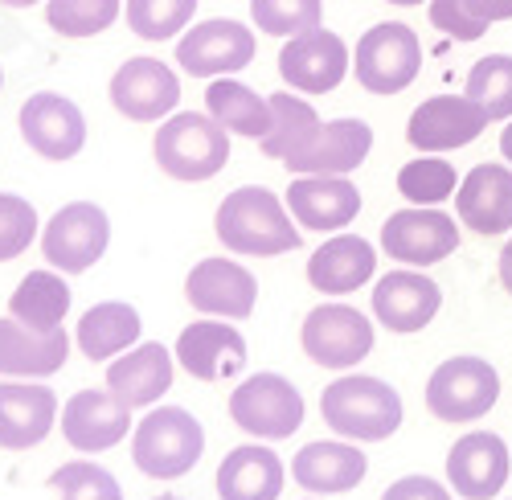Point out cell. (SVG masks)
Wrapping results in <instances>:
<instances>
[{
	"label": "cell",
	"instance_id": "7",
	"mask_svg": "<svg viewBox=\"0 0 512 500\" xmlns=\"http://www.w3.org/2000/svg\"><path fill=\"white\" fill-rule=\"evenodd\" d=\"M230 419L254 439H291L304 427V394L279 373H254L230 394Z\"/></svg>",
	"mask_w": 512,
	"mask_h": 500
},
{
	"label": "cell",
	"instance_id": "8",
	"mask_svg": "<svg viewBox=\"0 0 512 500\" xmlns=\"http://www.w3.org/2000/svg\"><path fill=\"white\" fill-rule=\"evenodd\" d=\"M111 242V222L95 201H70L41 230V255L62 275L91 271Z\"/></svg>",
	"mask_w": 512,
	"mask_h": 500
},
{
	"label": "cell",
	"instance_id": "4",
	"mask_svg": "<svg viewBox=\"0 0 512 500\" xmlns=\"http://www.w3.org/2000/svg\"><path fill=\"white\" fill-rule=\"evenodd\" d=\"M201 451H205V431L181 406L148 410L132 435V460L152 480H177L193 472Z\"/></svg>",
	"mask_w": 512,
	"mask_h": 500
},
{
	"label": "cell",
	"instance_id": "50",
	"mask_svg": "<svg viewBox=\"0 0 512 500\" xmlns=\"http://www.w3.org/2000/svg\"><path fill=\"white\" fill-rule=\"evenodd\" d=\"M308 500H316V496H308Z\"/></svg>",
	"mask_w": 512,
	"mask_h": 500
},
{
	"label": "cell",
	"instance_id": "20",
	"mask_svg": "<svg viewBox=\"0 0 512 500\" xmlns=\"http://www.w3.org/2000/svg\"><path fill=\"white\" fill-rule=\"evenodd\" d=\"M127 427H132V406L119 402L111 390H78L62 406V435L82 455L115 447L127 439Z\"/></svg>",
	"mask_w": 512,
	"mask_h": 500
},
{
	"label": "cell",
	"instance_id": "26",
	"mask_svg": "<svg viewBox=\"0 0 512 500\" xmlns=\"http://www.w3.org/2000/svg\"><path fill=\"white\" fill-rule=\"evenodd\" d=\"M173 357L160 341L132 345L107 369V390L127 406H156L164 390H173Z\"/></svg>",
	"mask_w": 512,
	"mask_h": 500
},
{
	"label": "cell",
	"instance_id": "19",
	"mask_svg": "<svg viewBox=\"0 0 512 500\" xmlns=\"http://www.w3.org/2000/svg\"><path fill=\"white\" fill-rule=\"evenodd\" d=\"M443 308V291L422 271H390L373 283V316L390 332H422Z\"/></svg>",
	"mask_w": 512,
	"mask_h": 500
},
{
	"label": "cell",
	"instance_id": "2",
	"mask_svg": "<svg viewBox=\"0 0 512 500\" xmlns=\"http://www.w3.org/2000/svg\"><path fill=\"white\" fill-rule=\"evenodd\" d=\"M320 414L324 423L349 443H381L402 427V398L394 386L381 378H365V373H349L336 378L320 394Z\"/></svg>",
	"mask_w": 512,
	"mask_h": 500
},
{
	"label": "cell",
	"instance_id": "48",
	"mask_svg": "<svg viewBox=\"0 0 512 500\" xmlns=\"http://www.w3.org/2000/svg\"><path fill=\"white\" fill-rule=\"evenodd\" d=\"M156 500H181V496H156Z\"/></svg>",
	"mask_w": 512,
	"mask_h": 500
},
{
	"label": "cell",
	"instance_id": "5",
	"mask_svg": "<svg viewBox=\"0 0 512 500\" xmlns=\"http://www.w3.org/2000/svg\"><path fill=\"white\" fill-rule=\"evenodd\" d=\"M500 398V373L484 357H447L426 382V410L439 423H480Z\"/></svg>",
	"mask_w": 512,
	"mask_h": 500
},
{
	"label": "cell",
	"instance_id": "22",
	"mask_svg": "<svg viewBox=\"0 0 512 500\" xmlns=\"http://www.w3.org/2000/svg\"><path fill=\"white\" fill-rule=\"evenodd\" d=\"M58 423V398L54 390L13 378L0 382V447L5 451H29L46 439Z\"/></svg>",
	"mask_w": 512,
	"mask_h": 500
},
{
	"label": "cell",
	"instance_id": "18",
	"mask_svg": "<svg viewBox=\"0 0 512 500\" xmlns=\"http://www.w3.org/2000/svg\"><path fill=\"white\" fill-rule=\"evenodd\" d=\"M185 296L201 316L246 320L259 300V283L234 259H201L185 279Z\"/></svg>",
	"mask_w": 512,
	"mask_h": 500
},
{
	"label": "cell",
	"instance_id": "47",
	"mask_svg": "<svg viewBox=\"0 0 512 500\" xmlns=\"http://www.w3.org/2000/svg\"><path fill=\"white\" fill-rule=\"evenodd\" d=\"M390 5H402V9H410V5H422V0H390Z\"/></svg>",
	"mask_w": 512,
	"mask_h": 500
},
{
	"label": "cell",
	"instance_id": "11",
	"mask_svg": "<svg viewBox=\"0 0 512 500\" xmlns=\"http://www.w3.org/2000/svg\"><path fill=\"white\" fill-rule=\"evenodd\" d=\"M177 62L193 78H230L254 62V33L226 17L201 21L177 41Z\"/></svg>",
	"mask_w": 512,
	"mask_h": 500
},
{
	"label": "cell",
	"instance_id": "49",
	"mask_svg": "<svg viewBox=\"0 0 512 500\" xmlns=\"http://www.w3.org/2000/svg\"><path fill=\"white\" fill-rule=\"evenodd\" d=\"M0 87H5V74H0Z\"/></svg>",
	"mask_w": 512,
	"mask_h": 500
},
{
	"label": "cell",
	"instance_id": "36",
	"mask_svg": "<svg viewBox=\"0 0 512 500\" xmlns=\"http://www.w3.org/2000/svg\"><path fill=\"white\" fill-rule=\"evenodd\" d=\"M197 0H127V29L144 41H168L189 29Z\"/></svg>",
	"mask_w": 512,
	"mask_h": 500
},
{
	"label": "cell",
	"instance_id": "10",
	"mask_svg": "<svg viewBox=\"0 0 512 500\" xmlns=\"http://www.w3.org/2000/svg\"><path fill=\"white\" fill-rule=\"evenodd\" d=\"M304 353L324 369H353L373 353V324L349 304H320L300 328Z\"/></svg>",
	"mask_w": 512,
	"mask_h": 500
},
{
	"label": "cell",
	"instance_id": "45",
	"mask_svg": "<svg viewBox=\"0 0 512 500\" xmlns=\"http://www.w3.org/2000/svg\"><path fill=\"white\" fill-rule=\"evenodd\" d=\"M500 152H504V160L512 164V119H508V128L500 132Z\"/></svg>",
	"mask_w": 512,
	"mask_h": 500
},
{
	"label": "cell",
	"instance_id": "9",
	"mask_svg": "<svg viewBox=\"0 0 512 500\" xmlns=\"http://www.w3.org/2000/svg\"><path fill=\"white\" fill-rule=\"evenodd\" d=\"M381 250L406 267H435L459 250V226L435 205H410L381 222Z\"/></svg>",
	"mask_w": 512,
	"mask_h": 500
},
{
	"label": "cell",
	"instance_id": "21",
	"mask_svg": "<svg viewBox=\"0 0 512 500\" xmlns=\"http://www.w3.org/2000/svg\"><path fill=\"white\" fill-rule=\"evenodd\" d=\"M455 214L484 238L512 230V164H476L455 189Z\"/></svg>",
	"mask_w": 512,
	"mask_h": 500
},
{
	"label": "cell",
	"instance_id": "24",
	"mask_svg": "<svg viewBox=\"0 0 512 500\" xmlns=\"http://www.w3.org/2000/svg\"><path fill=\"white\" fill-rule=\"evenodd\" d=\"M287 210L304 230L332 234L361 214V193L349 177H295L287 189Z\"/></svg>",
	"mask_w": 512,
	"mask_h": 500
},
{
	"label": "cell",
	"instance_id": "37",
	"mask_svg": "<svg viewBox=\"0 0 512 500\" xmlns=\"http://www.w3.org/2000/svg\"><path fill=\"white\" fill-rule=\"evenodd\" d=\"M123 0H50L46 21L62 37H95L115 25Z\"/></svg>",
	"mask_w": 512,
	"mask_h": 500
},
{
	"label": "cell",
	"instance_id": "32",
	"mask_svg": "<svg viewBox=\"0 0 512 500\" xmlns=\"http://www.w3.org/2000/svg\"><path fill=\"white\" fill-rule=\"evenodd\" d=\"M9 312L21 324L41 328V332L62 328V320L70 312V287L58 271H29L9 296Z\"/></svg>",
	"mask_w": 512,
	"mask_h": 500
},
{
	"label": "cell",
	"instance_id": "30",
	"mask_svg": "<svg viewBox=\"0 0 512 500\" xmlns=\"http://www.w3.org/2000/svg\"><path fill=\"white\" fill-rule=\"evenodd\" d=\"M140 312L123 300H107V304H95L82 312L78 320V349L82 357L91 361H107V357H119L127 353L136 341H140Z\"/></svg>",
	"mask_w": 512,
	"mask_h": 500
},
{
	"label": "cell",
	"instance_id": "27",
	"mask_svg": "<svg viewBox=\"0 0 512 500\" xmlns=\"http://www.w3.org/2000/svg\"><path fill=\"white\" fill-rule=\"evenodd\" d=\"M369 460L357 443H308L291 464V476L300 488H308L312 496H332V492H349L365 480Z\"/></svg>",
	"mask_w": 512,
	"mask_h": 500
},
{
	"label": "cell",
	"instance_id": "33",
	"mask_svg": "<svg viewBox=\"0 0 512 500\" xmlns=\"http://www.w3.org/2000/svg\"><path fill=\"white\" fill-rule=\"evenodd\" d=\"M316 132H320V115L308 99L291 95V91L271 95V132L259 140L267 156H275V160L300 156L316 140Z\"/></svg>",
	"mask_w": 512,
	"mask_h": 500
},
{
	"label": "cell",
	"instance_id": "25",
	"mask_svg": "<svg viewBox=\"0 0 512 500\" xmlns=\"http://www.w3.org/2000/svg\"><path fill=\"white\" fill-rule=\"evenodd\" d=\"M70 357V337L62 328H29L17 316L0 320V378H50Z\"/></svg>",
	"mask_w": 512,
	"mask_h": 500
},
{
	"label": "cell",
	"instance_id": "14",
	"mask_svg": "<svg viewBox=\"0 0 512 500\" xmlns=\"http://www.w3.org/2000/svg\"><path fill=\"white\" fill-rule=\"evenodd\" d=\"M21 136L41 160H74L87 144V119L82 111L54 91H37L21 103Z\"/></svg>",
	"mask_w": 512,
	"mask_h": 500
},
{
	"label": "cell",
	"instance_id": "12",
	"mask_svg": "<svg viewBox=\"0 0 512 500\" xmlns=\"http://www.w3.org/2000/svg\"><path fill=\"white\" fill-rule=\"evenodd\" d=\"M488 111L467 99V95H435L414 107L410 123H406V140L418 152H451V148H467L472 140H480V132L488 128Z\"/></svg>",
	"mask_w": 512,
	"mask_h": 500
},
{
	"label": "cell",
	"instance_id": "42",
	"mask_svg": "<svg viewBox=\"0 0 512 500\" xmlns=\"http://www.w3.org/2000/svg\"><path fill=\"white\" fill-rule=\"evenodd\" d=\"M381 500H455V496H451V488H443L431 476H402L381 492Z\"/></svg>",
	"mask_w": 512,
	"mask_h": 500
},
{
	"label": "cell",
	"instance_id": "17",
	"mask_svg": "<svg viewBox=\"0 0 512 500\" xmlns=\"http://www.w3.org/2000/svg\"><path fill=\"white\" fill-rule=\"evenodd\" d=\"M369 148H373V128L365 119H332V123H320L316 140L300 156H291L283 164L295 177H349L365 164Z\"/></svg>",
	"mask_w": 512,
	"mask_h": 500
},
{
	"label": "cell",
	"instance_id": "31",
	"mask_svg": "<svg viewBox=\"0 0 512 500\" xmlns=\"http://www.w3.org/2000/svg\"><path fill=\"white\" fill-rule=\"evenodd\" d=\"M205 111L218 119L230 136L263 140L271 132V99L250 91L238 78H213L205 91Z\"/></svg>",
	"mask_w": 512,
	"mask_h": 500
},
{
	"label": "cell",
	"instance_id": "23",
	"mask_svg": "<svg viewBox=\"0 0 512 500\" xmlns=\"http://www.w3.org/2000/svg\"><path fill=\"white\" fill-rule=\"evenodd\" d=\"M177 361L185 365L189 378L197 382H222L234 378L246 365V341L234 324H218V320H197L177 337Z\"/></svg>",
	"mask_w": 512,
	"mask_h": 500
},
{
	"label": "cell",
	"instance_id": "40",
	"mask_svg": "<svg viewBox=\"0 0 512 500\" xmlns=\"http://www.w3.org/2000/svg\"><path fill=\"white\" fill-rule=\"evenodd\" d=\"M37 210L17 197V193H0V263H9L17 255H25L29 242L37 238Z\"/></svg>",
	"mask_w": 512,
	"mask_h": 500
},
{
	"label": "cell",
	"instance_id": "35",
	"mask_svg": "<svg viewBox=\"0 0 512 500\" xmlns=\"http://www.w3.org/2000/svg\"><path fill=\"white\" fill-rule=\"evenodd\" d=\"M467 99H476L488 119H512V54H488L467 70Z\"/></svg>",
	"mask_w": 512,
	"mask_h": 500
},
{
	"label": "cell",
	"instance_id": "3",
	"mask_svg": "<svg viewBox=\"0 0 512 500\" xmlns=\"http://www.w3.org/2000/svg\"><path fill=\"white\" fill-rule=\"evenodd\" d=\"M152 152L168 177L209 181V177H218L230 160V132L209 111L205 115L201 111H177L156 128Z\"/></svg>",
	"mask_w": 512,
	"mask_h": 500
},
{
	"label": "cell",
	"instance_id": "44",
	"mask_svg": "<svg viewBox=\"0 0 512 500\" xmlns=\"http://www.w3.org/2000/svg\"><path fill=\"white\" fill-rule=\"evenodd\" d=\"M500 283H504V291L512 296V238H508V246L500 250Z\"/></svg>",
	"mask_w": 512,
	"mask_h": 500
},
{
	"label": "cell",
	"instance_id": "46",
	"mask_svg": "<svg viewBox=\"0 0 512 500\" xmlns=\"http://www.w3.org/2000/svg\"><path fill=\"white\" fill-rule=\"evenodd\" d=\"M0 5H9V9H33V5H41V0H0Z\"/></svg>",
	"mask_w": 512,
	"mask_h": 500
},
{
	"label": "cell",
	"instance_id": "29",
	"mask_svg": "<svg viewBox=\"0 0 512 500\" xmlns=\"http://www.w3.org/2000/svg\"><path fill=\"white\" fill-rule=\"evenodd\" d=\"M283 464L263 443H242L218 464V496L222 500H279Z\"/></svg>",
	"mask_w": 512,
	"mask_h": 500
},
{
	"label": "cell",
	"instance_id": "28",
	"mask_svg": "<svg viewBox=\"0 0 512 500\" xmlns=\"http://www.w3.org/2000/svg\"><path fill=\"white\" fill-rule=\"evenodd\" d=\"M377 271V250L361 234H336L308 259V283L324 296H349Z\"/></svg>",
	"mask_w": 512,
	"mask_h": 500
},
{
	"label": "cell",
	"instance_id": "15",
	"mask_svg": "<svg viewBox=\"0 0 512 500\" xmlns=\"http://www.w3.org/2000/svg\"><path fill=\"white\" fill-rule=\"evenodd\" d=\"M181 82L160 58H127L111 78V103L119 115L136 123H160L173 115Z\"/></svg>",
	"mask_w": 512,
	"mask_h": 500
},
{
	"label": "cell",
	"instance_id": "13",
	"mask_svg": "<svg viewBox=\"0 0 512 500\" xmlns=\"http://www.w3.org/2000/svg\"><path fill=\"white\" fill-rule=\"evenodd\" d=\"M349 46L328 29H308L300 37H287L279 50V74L291 91L300 95H324L336 91L349 74Z\"/></svg>",
	"mask_w": 512,
	"mask_h": 500
},
{
	"label": "cell",
	"instance_id": "39",
	"mask_svg": "<svg viewBox=\"0 0 512 500\" xmlns=\"http://www.w3.org/2000/svg\"><path fill=\"white\" fill-rule=\"evenodd\" d=\"M50 488H58V500H123L119 480L91 460H70L50 476Z\"/></svg>",
	"mask_w": 512,
	"mask_h": 500
},
{
	"label": "cell",
	"instance_id": "41",
	"mask_svg": "<svg viewBox=\"0 0 512 500\" xmlns=\"http://www.w3.org/2000/svg\"><path fill=\"white\" fill-rule=\"evenodd\" d=\"M431 25L451 41H480L488 33V21L467 9V0H431Z\"/></svg>",
	"mask_w": 512,
	"mask_h": 500
},
{
	"label": "cell",
	"instance_id": "16",
	"mask_svg": "<svg viewBox=\"0 0 512 500\" xmlns=\"http://www.w3.org/2000/svg\"><path fill=\"white\" fill-rule=\"evenodd\" d=\"M512 451L492 431H467L447 451V480L463 500H492L508 484Z\"/></svg>",
	"mask_w": 512,
	"mask_h": 500
},
{
	"label": "cell",
	"instance_id": "6",
	"mask_svg": "<svg viewBox=\"0 0 512 500\" xmlns=\"http://www.w3.org/2000/svg\"><path fill=\"white\" fill-rule=\"evenodd\" d=\"M357 82L369 95H398L422 70V41L402 21H381L357 41Z\"/></svg>",
	"mask_w": 512,
	"mask_h": 500
},
{
	"label": "cell",
	"instance_id": "43",
	"mask_svg": "<svg viewBox=\"0 0 512 500\" xmlns=\"http://www.w3.org/2000/svg\"><path fill=\"white\" fill-rule=\"evenodd\" d=\"M467 9H472L480 21H488V25L512 21V0H467Z\"/></svg>",
	"mask_w": 512,
	"mask_h": 500
},
{
	"label": "cell",
	"instance_id": "34",
	"mask_svg": "<svg viewBox=\"0 0 512 500\" xmlns=\"http://www.w3.org/2000/svg\"><path fill=\"white\" fill-rule=\"evenodd\" d=\"M455 189H459L455 164L439 160L431 152H422L418 160H410V164L398 169V193L410 205H443L447 197H455Z\"/></svg>",
	"mask_w": 512,
	"mask_h": 500
},
{
	"label": "cell",
	"instance_id": "1",
	"mask_svg": "<svg viewBox=\"0 0 512 500\" xmlns=\"http://www.w3.org/2000/svg\"><path fill=\"white\" fill-rule=\"evenodd\" d=\"M222 246L230 255H287L300 246V230L291 226L287 201H279L263 185L234 189L213 218Z\"/></svg>",
	"mask_w": 512,
	"mask_h": 500
},
{
	"label": "cell",
	"instance_id": "38",
	"mask_svg": "<svg viewBox=\"0 0 512 500\" xmlns=\"http://www.w3.org/2000/svg\"><path fill=\"white\" fill-rule=\"evenodd\" d=\"M250 17L271 37H300L308 29H320L324 5L320 0H250Z\"/></svg>",
	"mask_w": 512,
	"mask_h": 500
}]
</instances>
